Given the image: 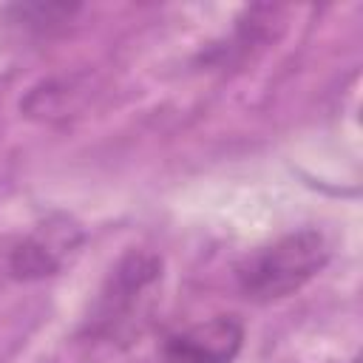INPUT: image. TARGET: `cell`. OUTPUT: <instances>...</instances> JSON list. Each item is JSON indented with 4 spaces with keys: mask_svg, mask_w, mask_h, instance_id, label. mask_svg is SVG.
Returning <instances> with one entry per match:
<instances>
[{
    "mask_svg": "<svg viewBox=\"0 0 363 363\" xmlns=\"http://www.w3.org/2000/svg\"><path fill=\"white\" fill-rule=\"evenodd\" d=\"M326 261L329 244L323 233L303 227L244 255L235 267V284L247 301L269 303L303 289Z\"/></svg>",
    "mask_w": 363,
    "mask_h": 363,
    "instance_id": "6da1fadb",
    "label": "cell"
},
{
    "mask_svg": "<svg viewBox=\"0 0 363 363\" xmlns=\"http://www.w3.org/2000/svg\"><path fill=\"white\" fill-rule=\"evenodd\" d=\"M162 281V258L150 250H128L108 272L82 332L94 340H128L139 335L150 315L153 292Z\"/></svg>",
    "mask_w": 363,
    "mask_h": 363,
    "instance_id": "7a4b0ae2",
    "label": "cell"
},
{
    "mask_svg": "<svg viewBox=\"0 0 363 363\" xmlns=\"http://www.w3.org/2000/svg\"><path fill=\"white\" fill-rule=\"evenodd\" d=\"M244 346V323L235 315H216L170 332L159 346V363H235Z\"/></svg>",
    "mask_w": 363,
    "mask_h": 363,
    "instance_id": "3957f363",
    "label": "cell"
},
{
    "mask_svg": "<svg viewBox=\"0 0 363 363\" xmlns=\"http://www.w3.org/2000/svg\"><path fill=\"white\" fill-rule=\"evenodd\" d=\"M62 250L43 238L40 233L34 235H26L20 238L9 255H6V275L11 281H20V284H31V281H43V278H51L62 269Z\"/></svg>",
    "mask_w": 363,
    "mask_h": 363,
    "instance_id": "277c9868",
    "label": "cell"
}]
</instances>
